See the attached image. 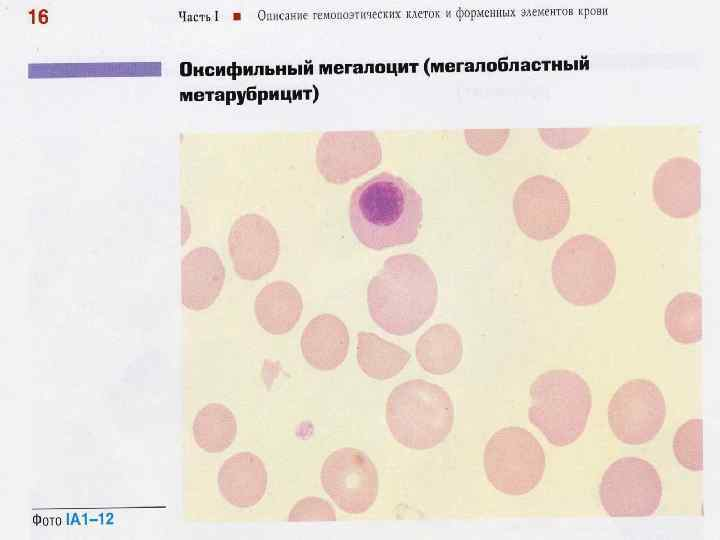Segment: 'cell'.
Masks as SVG:
<instances>
[{
  "label": "cell",
  "mask_w": 720,
  "mask_h": 540,
  "mask_svg": "<svg viewBox=\"0 0 720 540\" xmlns=\"http://www.w3.org/2000/svg\"><path fill=\"white\" fill-rule=\"evenodd\" d=\"M422 218L419 193L403 178L389 172L366 180L350 196V227L359 242L370 249L412 243Z\"/></svg>",
  "instance_id": "cell-1"
},
{
  "label": "cell",
  "mask_w": 720,
  "mask_h": 540,
  "mask_svg": "<svg viewBox=\"0 0 720 540\" xmlns=\"http://www.w3.org/2000/svg\"><path fill=\"white\" fill-rule=\"evenodd\" d=\"M437 297L433 271L415 254L389 257L367 288L371 318L380 328L398 336L419 329L434 313Z\"/></svg>",
  "instance_id": "cell-2"
},
{
  "label": "cell",
  "mask_w": 720,
  "mask_h": 540,
  "mask_svg": "<svg viewBox=\"0 0 720 540\" xmlns=\"http://www.w3.org/2000/svg\"><path fill=\"white\" fill-rule=\"evenodd\" d=\"M386 422L394 439L403 446L430 449L443 442L451 432L453 403L439 385L422 379L409 380L390 393Z\"/></svg>",
  "instance_id": "cell-3"
},
{
  "label": "cell",
  "mask_w": 720,
  "mask_h": 540,
  "mask_svg": "<svg viewBox=\"0 0 720 540\" xmlns=\"http://www.w3.org/2000/svg\"><path fill=\"white\" fill-rule=\"evenodd\" d=\"M530 422L554 446H567L584 432L591 410V392L577 373L549 370L530 388Z\"/></svg>",
  "instance_id": "cell-4"
},
{
  "label": "cell",
  "mask_w": 720,
  "mask_h": 540,
  "mask_svg": "<svg viewBox=\"0 0 720 540\" xmlns=\"http://www.w3.org/2000/svg\"><path fill=\"white\" fill-rule=\"evenodd\" d=\"M551 274L557 292L567 302L590 306L610 294L616 277L615 259L604 241L579 234L557 249Z\"/></svg>",
  "instance_id": "cell-5"
},
{
  "label": "cell",
  "mask_w": 720,
  "mask_h": 540,
  "mask_svg": "<svg viewBox=\"0 0 720 540\" xmlns=\"http://www.w3.org/2000/svg\"><path fill=\"white\" fill-rule=\"evenodd\" d=\"M545 467L546 457L541 444L524 428H501L486 444V477L494 488L504 494H527L539 484Z\"/></svg>",
  "instance_id": "cell-6"
},
{
  "label": "cell",
  "mask_w": 720,
  "mask_h": 540,
  "mask_svg": "<svg viewBox=\"0 0 720 540\" xmlns=\"http://www.w3.org/2000/svg\"><path fill=\"white\" fill-rule=\"evenodd\" d=\"M599 497L612 517H648L662 498V482L656 468L638 457H622L604 472Z\"/></svg>",
  "instance_id": "cell-7"
},
{
  "label": "cell",
  "mask_w": 720,
  "mask_h": 540,
  "mask_svg": "<svg viewBox=\"0 0 720 540\" xmlns=\"http://www.w3.org/2000/svg\"><path fill=\"white\" fill-rule=\"evenodd\" d=\"M615 437L629 445L654 439L666 419V402L659 387L647 379H633L613 394L607 410Z\"/></svg>",
  "instance_id": "cell-8"
},
{
  "label": "cell",
  "mask_w": 720,
  "mask_h": 540,
  "mask_svg": "<svg viewBox=\"0 0 720 540\" xmlns=\"http://www.w3.org/2000/svg\"><path fill=\"white\" fill-rule=\"evenodd\" d=\"M513 210L519 229L529 238L544 241L557 236L570 218V199L557 180L536 175L516 189Z\"/></svg>",
  "instance_id": "cell-9"
},
{
  "label": "cell",
  "mask_w": 720,
  "mask_h": 540,
  "mask_svg": "<svg viewBox=\"0 0 720 540\" xmlns=\"http://www.w3.org/2000/svg\"><path fill=\"white\" fill-rule=\"evenodd\" d=\"M321 483L325 492L344 512L361 514L378 495V473L361 450L346 447L332 452L324 461Z\"/></svg>",
  "instance_id": "cell-10"
},
{
  "label": "cell",
  "mask_w": 720,
  "mask_h": 540,
  "mask_svg": "<svg viewBox=\"0 0 720 540\" xmlns=\"http://www.w3.org/2000/svg\"><path fill=\"white\" fill-rule=\"evenodd\" d=\"M382 158L381 144L371 131H330L316 148V165L332 184H345L375 169Z\"/></svg>",
  "instance_id": "cell-11"
},
{
  "label": "cell",
  "mask_w": 720,
  "mask_h": 540,
  "mask_svg": "<svg viewBox=\"0 0 720 540\" xmlns=\"http://www.w3.org/2000/svg\"><path fill=\"white\" fill-rule=\"evenodd\" d=\"M228 250L236 274L244 280H257L276 265L279 256L278 235L266 218L246 214L232 225Z\"/></svg>",
  "instance_id": "cell-12"
},
{
  "label": "cell",
  "mask_w": 720,
  "mask_h": 540,
  "mask_svg": "<svg viewBox=\"0 0 720 540\" xmlns=\"http://www.w3.org/2000/svg\"><path fill=\"white\" fill-rule=\"evenodd\" d=\"M701 169L688 157H673L656 170L653 200L659 210L676 219L696 215L701 207Z\"/></svg>",
  "instance_id": "cell-13"
},
{
  "label": "cell",
  "mask_w": 720,
  "mask_h": 540,
  "mask_svg": "<svg viewBox=\"0 0 720 540\" xmlns=\"http://www.w3.org/2000/svg\"><path fill=\"white\" fill-rule=\"evenodd\" d=\"M225 279L219 255L209 247L188 252L181 263L182 304L193 311L209 308L218 298Z\"/></svg>",
  "instance_id": "cell-14"
},
{
  "label": "cell",
  "mask_w": 720,
  "mask_h": 540,
  "mask_svg": "<svg viewBox=\"0 0 720 540\" xmlns=\"http://www.w3.org/2000/svg\"><path fill=\"white\" fill-rule=\"evenodd\" d=\"M221 496L231 505L248 508L256 505L267 487V472L262 460L240 452L224 461L218 472Z\"/></svg>",
  "instance_id": "cell-15"
},
{
  "label": "cell",
  "mask_w": 720,
  "mask_h": 540,
  "mask_svg": "<svg viewBox=\"0 0 720 540\" xmlns=\"http://www.w3.org/2000/svg\"><path fill=\"white\" fill-rule=\"evenodd\" d=\"M300 344L304 358L312 367L333 370L348 354L349 334L341 319L332 314H321L307 324Z\"/></svg>",
  "instance_id": "cell-16"
},
{
  "label": "cell",
  "mask_w": 720,
  "mask_h": 540,
  "mask_svg": "<svg viewBox=\"0 0 720 540\" xmlns=\"http://www.w3.org/2000/svg\"><path fill=\"white\" fill-rule=\"evenodd\" d=\"M302 309L299 291L286 281L267 284L254 302V312L259 325L274 335L289 332L299 321Z\"/></svg>",
  "instance_id": "cell-17"
},
{
  "label": "cell",
  "mask_w": 720,
  "mask_h": 540,
  "mask_svg": "<svg viewBox=\"0 0 720 540\" xmlns=\"http://www.w3.org/2000/svg\"><path fill=\"white\" fill-rule=\"evenodd\" d=\"M460 333L451 325L441 323L429 328L417 341L415 355L419 365L434 375L454 370L462 359Z\"/></svg>",
  "instance_id": "cell-18"
},
{
  "label": "cell",
  "mask_w": 720,
  "mask_h": 540,
  "mask_svg": "<svg viewBox=\"0 0 720 540\" xmlns=\"http://www.w3.org/2000/svg\"><path fill=\"white\" fill-rule=\"evenodd\" d=\"M410 358L409 352L374 333H358V365L370 378L377 380L390 379L404 369Z\"/></svg>",
  "instance_id": "cell-19"
},
{
  "label": "cell",
  "mask_w": 720,
  "mask_h": 540,
  "mask_svg": "<svg viewBox=\"0 0 720 540\" xmlns=\"http://www.w3.org/2000/svg\"><path fill=\"white\" fill-rule=\"evenodd\" d=\"M237 434V422L232 411L220 403H209L199 410L193 422L196 444L205 452L226 450Z\"/></svg>",
  "instance_id": "cell-20"
},
{
  "label": "cell",
  "mask_w": 720,
  "mask_h": 540,
  "mask_svg": "<svg viewBox=\"0 0 720 540\" xmlns=\"http://www.w3.org/2000/svg\"><path fill=\"white\" fill-rule=\"evenodd\" d=\"M665 327L680 344H693L702 337V298L693 292L677 294L665 310Z\"/></svg>",
  "instance_id": "cell-21"
},
{
  "label": "cell",
  "mask_w": 720,
  "mask_h": 540,
  "mask_svg": "<svg viewBox=\"0 0 720 540\" xmlns=\"http://www.w3.org/2000/svg\"><path fill=\"white\" fill-rule=\"evenodd\" d=\"M673 451L684 468L694 472L703 469L702 419H690L678 428L673 440Z\"/></svg>",
  "instance_id": "cell-22"
},
{
  "label": "cell",
  "mask_w": 720,
  "mask_h": 540,
  "mask_svg": "<svg viewBox=\"0 0 720 540\" xmlns=\"http://www.w3.org/2000/svg\"><path fill=\"white\" fill-rule=\"evenodd\" d=\"M289 521H334L336 514L329 502L319 497H305L291 509Z\"/></svg>",
  "instance_id": "cell-23"
},
{
  "label": "cell",
  "mask_w": 720,
  "mask_h": 540,
  "mask_svg": "<svg viewBox=\"0 0 720 540\" xmlns=\"http://www.w3.org/2000/svg\"><path fill=\"white\" fill-rule=\"evenodd\" d=\"M465 133L469 147L481 155H491L498 152L509 136L508 129L466 130Z\"/></svg>",
  "instance_id": "cell-24"
},
{
  "label": "cell",
  "mask_w": 720,
  "mask_h": 540,
  "mask_svg": "<svg viewBox=\"0 0 720 540\" xmlns=\"http://www.w3.org/2000/svg\"><path fill=\"white\" fill-rule=\"evenodd\" d=\"M545 144L553 149H567L579 144L590 133V128L539 129Z\"/></svg>",
  "instance_id": "cell-25"
}]
</instances>
